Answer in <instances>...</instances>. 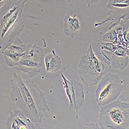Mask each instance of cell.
<instances>
[{
    "mask_svg": "<svg viewBox=\"0 0 129 129\" xmlns=\"http://www.w3.org/2000/svg\"><path fill=\"white\" fill-rule=\"evenodd\" d=\"M13 74L9 93L12 101L32 122L41 123L45 113L50 112L45 93L33 81L24 80L16 72Z\"/></svg>",
    "mask_w": 129,
    "mask_h": 129,
    "instance_id": "obj_1",
    "label": "cell"
},
{
    "mask_svg": "<svg viewBox=\"0 0 129 129\" xmlns=\"http://www.w3.org/2000/svg\"><path fill=\"white\" fill-rule=\"evenodd\" d=\"M27 1L6 0L0 2V50L2 53L13 44L23 30L22 14Z\"/></svg>",
    "mask_w": 129,
    "mask_h": 129,
    "instance_id": "obj_2",
    "label": "cell"
},
{
    "mask_svg": "<svg viewBox=\"0 0 129 129\" xmlns=\"http://www.w3.org/2000/svg\"><path fill=\"white\" fill-rule=\"evenodd\" d=\"M98 124L101 129H129V102L117 100L101 107Z\"/></svg>",
    "mask_w": 129,
    "mask_h": 129,
    "instance_id": "obj_3",
    "label": "cell"
},
{
    "mask_svg": "<svg viewBox=\"0 0 129 129\" xmlns=\"http://www.w3.org/2000/svg\"><path fill=\"white\" fill-rule=\"evenodd\" d=\"M104 64L96 56L90 45L86 54L83 55L78 65V73L82 83L87 86L98 85L104 73Z\"/></svg>",
    "mask_w": 129,
    "mask_h": 129,
    "instance_id": "obj_4",
    "label": "cell"
},
{
    "mask_svg": "<svg viewBox=\"0 0 129 129\" xmlns=\"http://www.w3.org/2000/svg\"><path fill=\"white\" fill-rule=\"evenodd\" d=\"M124 87L118 74L109 72L103 76L95 91L98 105L102 107L116 101Z\"/></svg>",
    "mask_w": 129,
    "mask_h": 129,
    "instance_id": "obj_5",
    "label": "cell"
},
{
    "mask_svg": "<svg viewBox=\"0 0 129 129\" xmlns=\"http://www.w3.org/2000/svg\"><path fill=\"white\" fill-rule=\"evenodd\" d=\"M100 47L102 59L107 65L121 70L127 67L129 58L122 47L111 43L101 42Z\"/></svg>",
    "mask_w": 129,
    "mask_h": 129,
    "instance_id": "obj_6",
    "label": "cell"
},
{
    "mask_svg": "<svg viewBox=\"0 0 129 129\" xmlns=\"http://www.w3.org/2000/svg\"><path fill=\"white\" fill-rule=\"evenodd\" d=\"M107 8L109 9L107 17L101 22L95 23V27L110 22L108 26L110 30L129 20V0H110Z\"/></svg>",
    "mask_w": 129,
    "mask_h": 129,
    "instance_id": "obj_7",
    "label": "cell"
},
{
    "mask_svg": "<svg viewBox=\"0 0 129 129\" xmlns=\"http://www.w3.org/2000/svg\"><path fill=\"white\" fill-rule=\"evenodd\" d=\"M60 76L63 80V86L69 101V111H76V118L78 119V111L83 106L84 102V88L83 85L73 80L67 79L62 73Z\"/></svg>",
    "mask_w": 129,
    "mask_h": 129,
    "instance_id": "obj_8",
    "label": "cell"
},
{
    "mask_svg": "<svg viewBox=\"0 0 129 129\" xmlns=\"http://www.w3.org/2000/svg\"><path fill=\"white\" fill-rule=\"evenodd\" d=\"M26 49L27 45L24 44L19 37L17 38L13 44L2 53L6 64L10 67L18 66Z\"/></svg>",
    "mask_w": 129,
    "mask_h": 129,
    "instance_id": "obj_9",
    "label": "cell"
},
{
    "mask_svg": "<svg viewBox=\"0 0 129 129\" xmlns=\"http://www.w3.org/2000/svg\"><path fill=\"white\" fill-rule=\"evenodd\" d=\"M6 129H35L34 122L19 109L10 112L5 122Z\"/></svg>",
    "mask_w": 129,
    "mask_h": 129,
    "instance_id": "obj_10",
    "label": "cell"
},
{
    "mask_svg": "<svg viewBox=\"0 0 129 129\" xmlns=\"http://www.w3.org/2000/svg\"><path fill=\"white\" fill-rule=\"evenodd\" d=\"M81 29L80 20L76 14L71 16L67 13L64 18L63 31L66 36L73 38L79 33Z\"/></svg>",
    "mask_w": 129,
    "mask_h": 129,
    "instance_id": "obj_11",
    "label": "cell"
},
{
    "mask_svg": "<svg viewBox=\"0 0 129 129\" xmlns=\"http://www.w3.org/2000/svg\"><path fill=\"white\" fill-rule=\"evenodd\" d=\"M117 34V45L122 47L129 58V20L114 27Z\"/></svg>",
    "mask_w": 129,
    "mask_h": 129,
    "instance_id": "obj_12",
    "label": "cell"
},
{
    "mask_svg": "<svg viewBox=\"0 0 129 129\" xmlns=\"http://www.w3.org/2000/svg\"><path fill=\"white\" fill-rule=\"evenodd\" d=\"M18 66L20 70L27 73L29 78H33L41 72L42 65L33 60L26 58H21Z\"/></svg>",
    "mask_w": 129,
    "mask_h": 129,
    "instance_id": "obj_13",
    "label": "cell"
},
{
    "mask_svg": "<svg viewBox=\"0 0 129 129\" xmlns=\"http://www.w3.org/2000/svg\"><path fill=\"white\" fill-rule=\"evenodd\" d=\"M44 57V51L41 48L37 46L36 43H35L34 45L31 44L27 45L26 51L23 54L21 58H26L33 60L39 62L42 65Z\"/></svg>",
    "mask_w": 129,
    "mask_h": 129,
    "instance_id": "obj_14",
    "label": "cell"
},
{
    "mask_svg": "<svg viewBox=\"0 0 129 129\" xmlns=\"http://www.w3.org/2000/svg\"><path fill=\"white\" fill-rule=\"evenodd\" d=\"M45 63L48 72L55 73L59 71L61 66V60L54 50L45 56Z\"/></svg>",
    "mask_w": 129,
    "mask_h": 129,
    "instance_id": "obj_15",
    "label": "cell"
},
{
    "mask_svg": "<svg viewBox=\"0 0 129 129\" xmlns=\"http://www.w3.org/2000/svg\"><path fill=\"white\" fill-rule=\"evenodd\" d=\"M102 40L103 42L111 43V44L117 45V34L115 28H112L105 34L103 36Z\"/></svg>",
    "mask_w": 129,
    "mask_h": 129,
    "instance_id": "obj_16",
    "label": "cell"
},
{
    "mask_svg": "<svg viewBox=\"0 0 129 129\" xmlns=\"http://www.w3.org/2000/svg\"><path fill=\"white\" fill-rule=\"evenodd\" d=\"M83 129H101L99 126L98 123L95 122L89 123L85 124Z\"/></svg>",
    "mask_w": 129,
    "mask_h": 129,
    "instance_id": "obj_17",
    "label": "cell"
},
{
    "mask_svg": "<svg viewBox=\"0 0 129 129\" xmlns=\"http://www.w3.org/2000/svg\"><path fill=\"white\" fill-rule=\"evenodd\" d=\"M91 1H86V3L88 4V5L89 7H90V5H91V4L97 3V2H98L99 1H94V2H91Z\"/></svg>",
    "mask_w": 129,
    "mask_h": 129,
    "instance_id": "obj_18",
    "label": "cell"
}]
</instances>
